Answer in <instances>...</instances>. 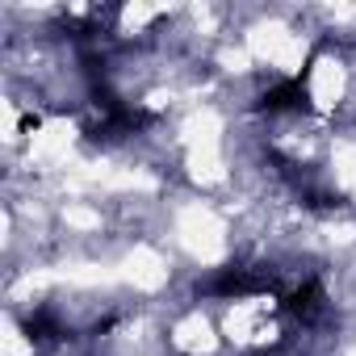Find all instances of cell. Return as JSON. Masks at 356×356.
Listing matches in <instances>:
<instances>
[{"instance_id": "1", "label": "cell", "mask_w": 356, "mask_h": 356, "mask_svg": "<svg viewBox=\"0 0 356 356\" xmlns=\"http://www.w3.org/2000/svg\"><path fill=\"white\" fill-rule=\"evenodd\" d=\"M264 109H268V113H285V109H306V88H302V80H285V84L268 88V92H264Z\"/></svg>"}, {"instance_id": "2", "label": "cell", "mask_w": 356, "mask_h": 356, "mask_svg": "<svg viewBox=\"0 0 356 356\" xmlns=\"http://www.w3.org/2000/svg\"><path fill=\"white\" fill-rule=\"evenodd\" d=\"M285 310H289V314H298L302 323H306V318H314V314L323 310V289H318V281L298 285V289L285 298Z\"/></svg>"}]
</instances>
